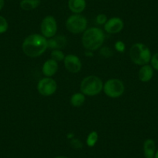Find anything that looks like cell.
Returning <instances> with one entry per match:
<instances>
[{
	"instance_id": "obj_2",
	"label": "cell",
	"mask_w": 158,
	"mask_h": 158,
	"mask_svg": "<svg viewBox=\"0 0 158 158\" xmlns=\"http://www.w3.org/2000/svg\"><path fill=\"white\" fill-rule=\"evenodd\" d=\"M105 40L102 30L98 27H91L84 32L82 36L83 47L89 51H96L101 48Z\"/></svg>"
},
{
	"instance_id": "obj_5",
	"label": "cell",
	"mask_w": 158,
	"mask_h": 158,
	"mask_svg": "<svg viewBox=\"0 0 158 158\" xmlns=\"http://www.w3.org/2000/svg\"><path fill=\"white\" fill-rule=\"evenodd\" d=\"M88 25L87 19L81 14H74L68 17L66 21V28L74 34L84 33Z\"/></svg>"
},
{
	"instance_id": "obj_14",
	"label": "cell",
	"mask_w": 158,
	"mask_h": 158,
	"mask_svg": "<svg viewBox=\"0 0 158 158\" xmlns=\"http://www.w3.org/2000/svg\"><path fill=\"white\" fill-rule=\"evenodd\" d=\"M68 7L72 13L80 14L86 7L85 0H68Z\"/></svg>"
},
{
	"instance_id": "obj_11",
	"label": "cell",
	"mask_w": 158,
	"mask_h": 158,
	"mask_svg": "<svg viewBox=\"0 0 158 158\" xmlns=\"http://www.w3.org/2000/svg\"><path fill=\"white\" fill-rule=\"evenodd\" d=\"M67 38L62 35L54 36L48 40V48L52 50H61L67 45Z\"/></svg>"
},
{
	"instance_id": "obj_16",
	"label": "cell",
	"mask_w": 158,
	"mask_h": 158,
	"mask_svg": "<svg viewBox=\"0 0 158 158\" xmlns=\"http://www.w3.org/2000/svg\"><path fill=\"white\" fill-rule=\"evenodd\" d=\"M40 5V0H22L20 7L25 11H31Z\"/></svg>"
},
{
	"instance_id": "obj_7",
	"label": "cell",
	"mask_w": 158,
	"mask_h": 158,
	"mask_svg": "<svg viewBox=\"0 0 158 158\" xmlns=\"http://www.w3.org/2000/svg\"><path fill=\"white\" fill-rule=\"evenodd\" d=\"M41 33L44 37L51 38L56 35L57 30V21L52 16H47L44 18L40 25Z\"/></svg>"
},
{
	"instance_id": "obj_13",
	"label": "cell",
	"mask_w": 158,
	"mask_h": 158,
	"mask_svg": "<svg viewBox=\"0 0 158 158\" xmlns=\"http://www.w3.org/2000/svg\"><path fill=\"white\" fill-rule=\"evenodd\" d=\"M139 78L143 82L150 81L153 76V68L149 64L143 65L139 71Z\"/></svg>"
},
{
	"instance_id": "obj_28",
	"label": "cell",
	"mask_w": 158,
	"mask_h": 158,
	"mask_svg": "<svg viewBox=\"0 0 158 158\" xmlns=\"http://www.w3.org/2000/svg\"><path fill=\"white\" fill-rule=\"evenodd\" d=\"M154 158H158V150H156V153H155Z\"/></svg>"
},
{
	"instance_id": "obj_3",
	"label": "cell",
	"mask_w": 158,
	"mask_h": 158,
	"mask_svg": "<svg viewBox=\"0 0 158 158\" xmlns=\"http://www.w3.org/2000/svg\"><path fill=\"white\" fill-rule=\"evenodd\" d=\"M130 57L132 61L137 65L148 64L151 60V52L148 47L141 43H136L130 50Z\"/></svg>"
},
{
	"instance_id": "obj_9",
	"label": "cell",
	"mask_w": 158,
	"mask_h": 158,
	"mask_svg": "<svg viewBox=\"0 0 158 158\" xmlns=\"http://www.w3.org/2000/svg\"><path fill=\"white\" fill-rule=\"evenodd\" d=\"M64 63L65 68L69 72L74 73V74L81 71V66H82L80 58L74 54H68L65 56Z\"/></svg>"
},
{
	"instance_id": "obj_1",
	"label": "cell",
	"mask_w": 158,
	"mask_h": 158,
	"mask_svg": "<svg viewBox=\"0 0 158 158\" xmlns=\"http://www.w3.org/2000/svg\"><path fill=\"white\" fill-rule=\"evenodd\" d=\"M48 48V40L40 34H31L27 36L22 44L24 54L30 57L42 55Z\"/></svg>"
},
{
	"instance_id": "obj_23",
	"label": "cell",
	"mask_w": 158,
	"mask_h": 158,
	"mask_svg": "<svg viewBox=\"0 0 158 158\" xmlns=\"http://www.w3.org/2000/svg\"><path fill=\"white\" fill-rule=\"evenodd\" d=\"M115 48L116 49L117 51L122 53V52H124V51H125L126 45L123 41L118 40V41H117L116 43L115 44Z\"/></svg>"
},
{
	"instance_id": "obj_27",
	"label": "cell",
	"mask_w": 158,
	"mask_h": 158,
	"mask_svg": "<svg viewBox=\"0 0 158 158\" xmlns=\"http://www.w3.org/2000/svg\"><path fill=\"white\" fill-rule=\"evenodd\" d=\"M55 158H68V157L65 156H56Z\"/></svg>"
},
{
	"instance_id": "obj_25",
	"label": "cell",
	"mask_w": 158,
	"mask_h": 158,
	"mask_svg": "<svg viewBox=\"0 0 158 158\" xmlns=\"http://www.w3.org/2000/svg\"><path fill=\"white\" fill-rule=\"evenodd\" d=\"M101 54H102V55H104L105 57H109V56L112 55V51L111 50L109 49V48H107V47H105V48H102L101 50Z\"/></svg>"
},
{
	"instance_id": "obj_17",
	"label": "cell",
	"mask_w": 158,
	"mask_h": 158,
	"mask_svg": "<svg viewBox=\"0 0 158 158\" xmlns=\"http://www.w3.org/2000/svg\"><path fill=\"white\" fill-rule=\"evenodd\" d=\"M85 102V96L82 92L74 94L71 98V104L74 107H80Z\"/></svg>"
},
{
	"instance_id": "obj_24",
	"label": "cell",
	"mask_w": 158,
	"mask_h": 158,
	"mask_svg": "<svg viewBox=\"0 0 158 158\" xmlns=\"http://www.w3.org/2000/svg\"><path fill=\"white\" fill-rule=\"evenodd\" d=\"M96 22L98 23L99 25H102L107 22V16L105 14H99L96 17Z\"/></svg>"
},
{
	"instance_id": "obj_26",
	"label": "cell",
	"mask_w": 158,
	"mask_h": 158,
	"mask_svg": "<svg viewBox=\"0 0 158 158\" xmlns=\"http://www.w3.org/2000/svg\"><path fill=\"white\" fill-rule=\"evenodd\" d=\"M5 5V1L4 0H0V11L2 10V8L4 7Z\"/></svg>"
},
{
	"instance_id": "obj_20",
	"label": "cell",
	"mask_w": 158,
	"mask_h": 158,
	"mask_svg": "<svg viewBox=\"0 0 158 158\" xmlns=\"http://www.w3.org/2000/svg\"><path fill=\"white\" fill-rule=\"evenodd\" d=\"M8 30V23L3 16H0V33H3Z\"/></svg>"
},
{
	"instance_id": "obj_6",
	"label": "cell",
	"mask_w": 158,
	"mask_h": 158,
	"mask_svg": "<svg viewBox=\"0 0 158 158\" xmlns=\"http://www.w3.org/2000/svg\"><path fill=\"white\" fill-rule=\"evenodd\" d=\"M104 92L109 98H115L120 97L123 94L125 87L121 80L116 78L109 79L103 85Z\"/></svg>"
},
{
	"instance_id": "obj_4",
	"label": "cell",
	"mask_w": 158,
	"mask_h": 158,
	"mask_svg": "<svg viewBox=\"0 0 158 158\" xmlns=\"http://www.w3.org/2000/svg\"><path fill=\"white\" fill-rule=\"evenodd\" d=\"M103 89V82L98 77L90 75L85 77L81 83V91L85 95L95 96Z\"/></svg>"
},
{
	"instance_id": "obj_12",
	"label": "cell",
	"mask_w": 158,
	"mask_h": 158,
	"mask_svg": "<svg viewBox=\"0 0 158 158\" xmlns=\"http://www.w3.org/2000/svg\"><path fill=\"white\" fill-rule=\"evenodd\" d=\"M58 70V64L53 59H49L44 62L42 67V72L46 77H51L57 73Z\"/></svg>"
},
{
	"instance_id": "obj_21",
	"label": "cell",
	"mask_w": 158,
	"mask_h": 158,
	"mask_svg": "<svg viewBox=\"0 0 158 158\" xmlns=\"http://www.w3.org/2000/svg\"><path fill=\"white\" fill-rule=\"evenodd\" d=\"M70 143H71V146L72 147V148L76 149V150L81 149L83 147V144L81 142V140L78 139H76V138H74V139H71Z\"/></svg>"
},
{
	"instance_id": "obj_10",
	"label": "cell",
	"mask_w": 158,
	"mask_h": 158,
	"mask_svg": "<svg viewBox=\"0 0 158 158\" xmlns=\"http://www.w3.org/2000/svg\"><path fill=\"white\" fill-rule=\"evenodd\" d=\"M124 23L122 19L118 17H112L107 20L104 25V30L110 34L119 33L123 29Z\"/></svg>"
},
{
	"instance_id": "obj_15",
	"label": "cell",
	"mask_w": 158,
	"mask_h": 158,
	"mask_svg": "<svg viewBox=\"0 0 158 158\" xmlns=\"http://www.w3.org/2000/svg\"><path fill=\"white\" fill-rule=\"evenodd\" d=\"M143 152L146 158H154L155 153H156V145L153 139H146L143 143Z\"/></svg>"
},
{
	"instance_id": "obj_22",
	"label": "cell",
	"mask_w": 158,
	"mask_h": 158,
	"mask_svg": "<svg viewBox=\"0 0 158 158\" xmlns=\"http://www.w3.org/2000/svg\"><path fill=\"white\" fill-rule=\"evenodd\" d=\"M150 63H151V66L153 69L158 71V52L153 54L151 57V60H150Z\"/></svg>"
},
{
	"instance_id": "obj_19",
	"label": "cell",
	"mask_w": 158,
	"mask_h": 158,
	"mask_svg": "<svg viewBox=\"0 0 158 158\" xmlns=\"http://www.w3.org/2000/svg\"><path fill=\"white\" fill-rule=\"evenodd\" d=\"M65 55L60 50H53L51 52V59L54 60L55 61L59 62L64 60Z\"/></svg>"
},
{
	"instance_id": "obj_18",
	"label": "cell",
	"mask_w": 158,
	"mask_h": 158,
	"mask_svg": "<svg viewBox=\"0 0 158 158\" xmlns=\"http://www.w3.org/2000/svg\"><path fill=\"white\" fill-rule=\"evenodd\" d=\"M98 133L96 131H92L89 134L87 137V140H86V143H87V145L89 146V147H92L96 144L97 141H98Z\"/></svg>"
},
{
	"instance_id": "obj_8",
	"label": "cell",
	"mask_w": 158,
	"mask_h": 158,
	"mask_svg": "<svg viewBox=\"0 0 158 158\" xmlns=\"http://www.w3.org/2000/svg\"><path fill=\"white\" fill-rule=\"evenodd\" d=\"M37 90L43 96H50L55 93L57 90V83L51 77H44L38 82Z\"/></svg>"
}]
</instances>
